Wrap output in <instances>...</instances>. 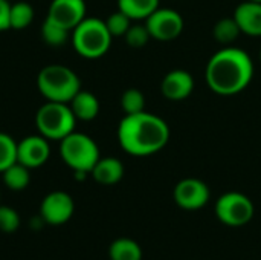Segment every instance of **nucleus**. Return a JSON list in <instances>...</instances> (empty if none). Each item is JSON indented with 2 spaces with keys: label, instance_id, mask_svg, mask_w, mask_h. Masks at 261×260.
<instances>
[{
  "label": "nucleus",
  "instance_id": "29",
  "mask_svg": "<svg viewBox=\"0 0 261 260\" xmlns=\"http://www.w3.org/2000/svg\"><path fill=\"white\" fill-rule=\"evenodd\" d=\"M252 2H260V3H261V0H252Z\"/></svg>",
  "mask_w": 261,
  "mask_h": 260
},
{
  "label": "nucleus",
  "instance_id": "21",
  "mask_svg": "<svg viewBox=\"0 0 261 260\" xmlns=\"http://www.w3.org/2000/svg\"><path fill=\"white\" fill-rule=\"evenodd\" d=\"M34 8L28 2H15L11 5V15H9V23L11 29H24L28 28L32 20H34Z\"/></svg>",
  "mask_w": 261,
  "mask_h": 260
},
{
  "label": "nucleus",
  "instance_id": "20",
  "mask_svg": "<svg viewBox=\"0 0 261 260\" xmlns=\"http://www.w3.org/2000/svg\"><path fill=\"white\" fill-rule=\"evenodd\" d=\"M240 34H242V31H240L237 21L234 20V17L220 18L213 28L214 38L223 46H231L239 38Z\"/></svg>",
  "mask_w": 261,
  "mask_h": 260
},
{
  "label": "nucleus",
  "instance_id": "13",
  "mask_svg": "<svg viewBox=\"0 0 261 260\" xmlns=\"http://www.w3.org/2000/svg\"><path fill=\"white\" fill-rule=\"evenodd\" d=\"M194 90V78L188 70L174 69L170 70L161 83L162 95L170 101H184Z\"/></svg>",
  "mask_w": 261,
  "mask_h": 260
},
{
  "label": "nucleus",
  "instance_id": "4",
  "mask_svg": "<svg viewBox=\"0 0 261 260\" xmlns=\"http://www.w3.org/2000/svg\"><path fill=\"white\" fill-rule=\"evenodd\" d=\"M112 34L106 21L95 17H86L73 31L72 43L75 51L84 58H99L107 54L112 44Z\"/></svg>",
  "mask_w": 261,
  "mask_h": 260
},
{
  "label": "nucleus",
  "instance_id": "7",
  "mask_svg": "<svg viewBox=\"0 0 261 260\" xmlns=\"http://www.w3.org/2000/svg\"><path fill=\"white\" fill-rule=\"evenodd\" d=\"M252 201L240 192H228L216 201V216L228 227H243L254 218Z\"/></svg>",
  "mask_w": 261,
  "mask_h": 260
},
{
  "label": "nucleus",
  "instance_id": "9",
  "mask_svg": "<svg viewBox=\"0 0 261 260\" xmlns=\"http://www.w3.org/2000/svg\"><path fill=\"white\" fill-rule=\"evenodd\" d=\"M173 198L180 208L188 211H196L208 204L210 188L203 181L197 178H185L176 184Z\"/></svg>",
  "mask_w": 261,
  "mask_h": 260
},
{
  "label": "nucleus",
  "instance_id": "2",
  "mask_svg": "<svg viewBox=\"0 0 261 260\" xmlns=\"http://www.w3.org/2000/svg\"><path fill=\"white\" fill-rule=\"evenodd\" d=\"M118 141L132 156H150L170 141V127L165 120L148 112L124 115L118 126Z\"/></svg>",
  "mask_w": 261,
  "mask_h": 260
},
{
  "label": "nucleus",
  "instance_id": "17",
  "mask_svg": "<svg viewBox=\"0 0 261 260\" xmlns=\"http://www.w3.org/2000/svg\"><path fill=\"white\" fill-rule=\"evenodd\" d=\"M159 8V0H118V9L132 20H145Z\"/></svg>",
  "mask_w": 261,
  "mask_h": 260
},
{
  "label": "nucleus",
  "instance_id": "27",
  "mask_svg": "<svg viewBox=\"0 0 261 260\" xmlns=\"http://www.w3.org/2000/svg\"><path fill=\"white\" fill-rule=\"evenodd\" d=\"M20 227L18 213L6 205H0V230L3 233H14Z\"/></svg>",
  "mask_w": 261,
  "mask_h": 260
},
{
  "label": "nucleus",
  "instance_id": "1",
  "mask_svg": "<svg viewBox=\"0 0 261 260\" xmlns=\"http://www.w3.org/2000/svg\"><path fill=\"white\" fill-rule=\"evenodd\" d=\"M254 72V61L246 51L236 46H225L208 60L205 81L214 93L232 97L251 84Z\"/></svg>",
  "mask_w": 261,
  "mask_h": 260
},
{
  "label": "nucleus",
  "instance_id": "30",
  "mask_svg": "<svg viewBox=\"0 0 261 260\" xmlns=\"http://www.w3.org/2000/svg\"><path fill=\"white\" fill-rule=\"evenodd\" d=\"M260 61H261V49H260Z\"/></svg>",
  "mask_w": 261,
  "mask_h": 260
},
{
  "label": "nucleus",
  "instance_id": "25",
  "mask_svg": "<svg viewBox=\"0 0 261 260\" xmlns=\"http://www.w3.org/2000/svg\"><path fill=\"white\" fill-rule=\"evenodd\" d=\"M104 21L112 37H124L128 28L132 26V18L119 9L116 12H112Z\"/></svg>",
  "mask_w": 261,
  "mask_h": 260
},
{
  "label": "nucleus",
  "instance_id": "28",
  "mask_svg": "<svg viewBox=\"0 0 261 260\" xmlns=\"http://www.w3.org/2000/svg\"><path fill=\"white\" fill-rule=\"evenodd\" d=\"M9 15H11V3L8 0H0V32L11 29Z\"/></svg>",
  "mask_w": 261,
  "mask_h": 260
},
{
  "label": "nucleus",
  "instance_id": "15",
  "mask_svg": "<svg viewBox=\"0 0 261 260\" xmlns=\"http://www.w3.org/2000/svg\"><path fill=\"white\" fill-rule=\"evenodd\" d=\"M90 175L101 185H115L124 176V164L118 158H99Z\"/></svg>",
  "mask_w": 261,
  "mask_h": 260
},
{
  "label": "nucleus",
  "instance_id": "3",
  "mask_svg": "<svg viewBox=\"0 0 261 260\" xmlns=\"http://www.w3.org/2000/svg\"><path fill=\"white\" fill-rule=\"evenodd\" d=\"M37 86L47 101L57 103H70L78 90H81L78 75L63 64H49L43 67L37 77Z\"/></svg>",
  "mask_w": 261,
  "mask_h": 260
},
{
  "label": "nucleus",
  "instance_id": "26",
  "mask_svg": "<svg viewBox=\"0 0 261 260\" xmlns=\"http://www.w3.org/2000/svg\"><path fill=\"white\" fill-rule=\"evenodd\" d=\"M124 38H125V43L130 48L139 49V48H144L150 41L151 35H150L145 23H144V25H132L128 28V31L125 32Z\"/></svg>",
  "mask_w": 261,
  "mask_h": 260
},
{
  "label": "nucleus",
  "instance_id": "12",
  "mask_svg": "<svg viewBox=\"0 0 261 260\" xmlns=\"http://www.w3.org/2000/svg\"><path fill=\"white\" fill-rule=\"evenodd\" d=\"M49 156V139H46L41 135H29L23 138L20 143H17V162L23 164L29 170L46 164Z\"/></svg>",
  "mask_w": 261,
  "mask_h": 260
},
{
  "label": "nucleus",
  "instance_id": "19",
  "mask_svg": "<svg viewBox=\"0 0 261 260\" xmlns=\"http://www.w3.org/2000/svg\"><path fill=\"white\" fill-rule=\"evenodd\" d=\"M2 175H3L5 185L9 190H14V192L24 190L29 185V181H31L29 169L24 167L20 162H14L11 167H8L5 172H2Z\"/></svg>",
  "mask_w": 261,
  "mask_h": 260
},
{
  "label": "nucleus",
  "instance_id": "18",
  "mask_svg": "<svg viewBox=\"0 0 261 260\" xmlns=\"http://www.w3.org/2000/svg\"><path fill=\"white\" fill-rule=\"evenodd\" d=\"M110 260H142V248L128 238H119L109 248Z\"/></svg>",
  "mask_w": 261,
  "mask_h": 260
},
{
  "label": "nucleus",
  "instance_id": "22",
  "mask_svg": "<svg viewBox=\"0 0 261 260\" xmlns=\"http://www.w3.org/2000/svg\"><path fill=\"white\" fill-rule=\"evenodd\" d=\"M70 31L46 18L41 25V38L49 46H63L69 40Z\"/></svg>",
  "mask_w": 261,
  "mask_h": 260
},
{
  "label": "nucleus",
  "instance_id": "16",
  "mask_svg": "<svg viewBox=\"0 0 261 260\" xmlns=\"http://www.w3.org/2000/svg\"><path fill=\"white\" fill-rule=\"evenodd\" d=\"M76 120L92 121L99 113V101L96 95L89 90H78V93L69 103Z\"/></svg>",
  "mask_w": 261,
  "mask_h": 260
},
{
  "label": "nucleus",
  "instance_id": "14",
  "mask_svg": "<svg viewBox=\"0 0 261 260\" xmlns=\"http://www.w3.org/2000/svg\"><path fill=\"white\" fill-rule=\"evenodd\" d=\"M234 20L237 21L242 34L249 37H261V3L246 0L240 3L234 11Z\"/></svg>",
  "mask_w": 261,
  "mask_h": 260
},
{
  "label": "nucleus",
  "instance_id": "24",
  "mask_svg": "<svg viewBox=\"0 0 261 260\" xmlns=\"http://www.w3.org/2000/svg\"><path fill=\"white\" fill-rule=\"evenodd\" d=\"M121 107L125 115H133L145 110V97L138 89H127L121 97Z\"/></svg>",
  "mask_w": 261,
  "mask_h": 260
},
{
  "label": "nucleus",
  "instance_id": "5",
  "mask_svg": "<svg viewBox=\"0 0 261 260\" xmlns=\"http://www.w3.org/2000/svg\"><path fill=\"white\" fill-rule=\"evenodd\" d=\"M38 133L46 139L61 141L75 130L76 118L69 103L46 101L35 115Z\"/></svg>",
  "mask_w": 261,
  "mask_h": 260
},
{
  "label": "nucleus",
  "instance_id": "6",
  "mask_svg": "<svg viewBox=\"0 0 261 260\" xmlns=\"http://www.w3.org/2000/svg\"><path fill=\"white\" fill-rule=\"evenodd\" d=\"M60 153L67 167L73 172L90 173L95 164L99 161L98 144L86 133L72 132L60 141Z\"/></svg>",
  "mask_w": 261,
  "mask_h": 260
},
{
  "label": "nucleus",
  "instance_id": "8",
  "mask_svg": "<svg viewBox=\"0 0 261 260\" xmlns=\"http://www.w3.org/2000/svg\"><path fill=\"white\" fill-rule=\"evenodd\" d=\"M145 26L151 38L158 41H173L184 31V18L176 9L158 8L145 18Z\"/></svg>",
  "mask_w": 261,
  "mask_h": 260
},
{
  "label": "nucleus",
  "instance_id": "23",
  "mask_svg": "<svg viewBox=\"0 0 261 260\" xmlns=\"http://www.w3.org/2000/svg\"><path fill=\"white\" fill-rule=\"evenodd\" d=\"M17 162V143L8 133L0 132V173Z\"/></svg>",
  "mask_w": 261,
  "mask_h": 260
},
{
  "label": "nucleus",
  "instance_id": "10",
  "mask_svg": "<svg viewBox=\"0 0 261 260\" xmlns=\"http://www.w3.org/2000/svg\"><path fill=\"white\" fill-rule=\"evenodd\" d=\"M75 210L73 199L66 192H52L41 201L40 216L46 224L61 225L66 224Z\"/></svg>",
  "mask_w": 261,
  "mask_h": 260
},
{
  "label": "nucleus",
  "instance_id": "11",
  "mask_svg": "<svg viewBox=\"0 0 261 260\" xmlns=\"http://www.w3.org/2000/svg\"><path fill=\"white\" fill-rule=\"evenodd\" d=\"M86 11L84 0H52L46 18L72 32L86 18Z\"/></svg>",
  "mask_w": 261,
  "mask_h": 260
}]
</instances>
